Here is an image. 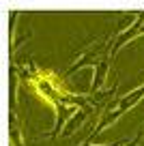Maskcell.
<instances>
[{
	"instance_id": "6da1fadb",
	"label": "cell",
	"mask_w": 144,
	"mask_h": 146,
	"mask_svg": "<svg viewBox=\"0 0 144 146\" xmlns=\"http://www.w3.org/2000/svg\"><path fill=\"white\" fill-rule=\"evenodd\" d=\"M28 86L32 88L37 97L43 101L45 105H50L54 112L56 120H60V103L69 105V99H75V92H71L65 86L63 78L58 73H54L52 69H43V67H32V73L28 75Z\"/></svg>"
},
{
	"instance_id": "3957f363",
	"label": "cell",
	"mask_w": 144,
	"mask_h": 146,
	"mask_svg": "<svg viewBox=\"0 0 144 146\" xmlns=\"http://www.w3.org/2000/svg\"><path fill=\"white\" fill-rule=\"evenodd\" d=\"M108 75H110V56L105 60L95 62V69H93V86H90V90H93V92L99 90V88L105 84Z\"/></svg>"
},
{
	"instance_id": "7a4b0ae2",
	"label": "cell",
	"mask_w": 144,
	"mask_h": 146,
	"mask_svg": "<svg viewBox=\"0 0 144 146\" xmlns=\"http://www.w3.org/2000/svg\"><path fill=\"white\" fill-rule=\"evenodd\" d=\"M142 99H144V84H142V86H138L135 90L127 92L125 97H121V99H118V103L114 105L112 110H108V112H105V118H103V123L97 127V133H101V131H105L108 127H112V125L116 123V120L121 118L125 112H129V110L133 108V105H138Z\"/></svg>"
}]
</instances>
